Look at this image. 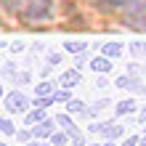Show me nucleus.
Listing matches in <instances>:
<instances>
[{"label": "nucleus", "instance_id": "1", "mask_svg": "<svg viewBox=\"0 0 146 146\" xmlns=\"http://www.w3.org/2000/svg\"><path fill=\"white\" fill-rule=\"evenodd\" d=\"M3 5L24 21H42L50 16V0H3Z\"/></svg>", "mask_w": 146, "mask_h": 146}, {"label": "nucleus", "instance_id": "2", "mask_svg": "<svg viewBox=\"0 0 146 146\" xmlns=\"http://www.w3.org/2000/svg\"><path fill=\"white\" fill-rule=\"evenodd\" d=\"M3 104H5V111L19 114V111H27L29 109V98L24 96L21 90H11L8 96H3Z\"/></svg>", "mask_w": 146, "mask_h": 146}, {"label": "nucleus", "instance_id": "3", "mask_svg": "<svg viewBox=\"0 0 146 146\" xmlns=\"http://www.w3.org/2000/svg\"><path fill=\"white\" fill-rule=\"evenodd\" d=\"M127 24L135 29H146V0H135L133 8H127Z\"/></svg>", "mask_w": 146, "mask_h": 146}, {"label": "nucleus", "instance_id": "4", "mask_svg": "<svg viewBox=\"0 0 146 146\" xmlns=\"http://www.w3.org/2000/svg\"><path fill=\"white\" fill-rule=\"evenodd\" d=\"M53 127H56L53 119H42V122H37V125H35L32 135H35V138H48V135H53Z\"/></svg>", "mask_w": 146, "mask_h": 146}, {"label": "nucleus", "instance_id": "5", "mask_svg": "<svg viewBox=\"0 0 146 146\" xmlns=\"http://www.w3.org/2000/svg\"><path fill=\"white\" fill-rule=\"evenodd\" d=\"M3 74L8 77V80L19 82V85H21V82H29V74H27V72H16L13 64H5V66H3Z\"/></svg>", "mask_w": 146, "mask_h": 146}, {"label": "nucleus", "instance_id": "6", "mask_svg": "<svg viewBox=\"0 0 146 146\" xmlns=\"http://www.w3.org/2000/svg\"><path fill=\"white\" fill-rule=\"evenodd\" d=\"M80 82V72H77V66L74 69H66L61 77H58V85H61V88H72V85H77Z\"/></svg>", "mask_w": 146, "mask_h": 146}, {"label": "nucleus", "instance_id": "7", "mask_svg": "<svg viewBox=\"0 0 146 146\" xmlns=\"http://www.w3.org/2000/svg\"><path fill=\"white\" fill-rule=\"evenodd\" d=\"M122 133H125V127H122V125L109 122V125L104 127V133H101V135H104L106 141H117V138H122Z\"/></svg>", "mask_w": 146, "mask_h": 146}, {"label": "nucleus", "instance_id": "8", "mask_svg": "<svg viewBox=\"0 0 146 146\" xmlns=\"http://www.w3.org/2000/svg\"><path fill=\"white\" fill-rule=\"evenodd\" d=\"M90 69L96 72V74H106V72L111 69V64H109V58H106V56H96V58L90 61Z\"/></svg>", "mask_w": 146, "mask_h": 146}, {"label": "nucleus", "instance_id": "9", "mask_svg": "<svg viewBox=\"0 0 146 146\" xmlns=\"http://www.w3.org/2000/svg\"><path fill=\"white\" fill-rule=\"evenodd\" d=\"M119 53H122V42H106L101 48V56H106V58H117Z\"/></svg>", "mask_w": 146, "mask_h": 146}, {"label": "nucleus", "instance_id": "10", "mask_svg": "<svg viewBox=\"0 0 146 146\" xmlns=\"http://www.w3.org/2000/svg\"><path fill=\"white\" fill-rule=\"evenodd\" d=\"M64 48H66V53L77 56V53H82L88 45H85V40H66V42H64Z\"/></svg>", "mask_w": 146, "mask_h": 146}, {"label": "nucleus", "instance_id": "11", "mask_svg": "<svg viewBox=\"0 0 146 146\" xmlns=\"http://www.w3.org/2000/svg\"><path fill=\"white\" fill-rule=\"evenodd\" d=\"M42 119H45V111H42L40 106H35V111H27L24 122H27V125H37V122H42Z\"/></svg>", "mask_w": 146, "mask_h": 146}, {"label": "nucleus", "instance_id": "12", "mask_svg": "<svg viewBox=\"0 0 146 146\" xmlns=\"http://www.w3.org/2000/svg\"><path fill=\"white\" fill-rule=\"evenodd\" d=\"M0 135H16V125H13V119L0 117Z\"/></svg>", "mask_w": 146, "mask_h": 146}, {"label": "nucleus", "instance_id": "13", "mask_svg": "<svg viewBox=\"0 0 146 146\" xmlns=\"http://www.w3.org/2000/svg\"><path fill=\"white\" fill-rule=\"evenodd\" d=\"M135 98H125V101H119L117 104V114H130V111H135Z\"/></svg>", "mask_w": 146, "mask_h": 146}, {"label": "nucleus", "instance_id": "14", "mask_svg": "<svg viewBox=\"0 0 146 146\" xmlns=\"http://www.w3.org/2000/svg\"><path fill=\"white\" fill-rule=\"evenodd\" d=\"M56 93V82H40L35 88V96H53Z\"/></svg>", "mask_w": 146, "mask_h": 146}, {"label": "nucleus", "instance_id": "15", "mask_svg": "<svg viewBox=\"0 0 146 146\" xmlns=\"http://www.w3.org/2000/svg\"><path fill=\"white\" fill-rule=\"evenodd\" d=\"M69 111H72V114H82V117H88V109H85L82 101H69Z\"/></svg>", "mask_w": 146, "mask_h": 146}, {"label": "nucleus", "instance_id": "16", "mask_svg": "<svg viewBox=\"0 0 146 146\" xmlns=\"http://www.w3.org/2000/svg\"><path fill=\"white\" fill-rule=\"evenodd\" d=\"M56 125L66 127V130H77V127L72 125V117H69V114H58V117H56Z\"/></svg>", "mask_w": 146, "mask_h": 146}, {"label": "nucleus", "instance_id": "17", "mask_svg": "<svg viewBox=\"0 0 146 146\" xmlns=\"http://www.w3.org/2000/svg\"><path fill=\"white\" fill-rule=\"evenodd\" d=\"M66 141H69V133H53L50 135V143L53 146H64Z\"/></svg>", "mask_w": 146, "mask_h": 146}, {"label": "nucleus", "instance_id": "18", "mask_svg": "<svg viewBox=\"0 0 146 146\" xmlns=\"http://www.w3.org/2000/svg\"><path fill=\"white\" fill-rule=\"evenodd\" d=\"M53 101H72V93H69V88L56 90V93H53Z\"/></svg>", "mask_w": 146, "mask_h": 146}, {"label": "nucleus", "instance_id": "19", "mask_svg": "<svg viewBox=\"0 0 146 146\" xmlns=\"http://www.w3.org/2000/svg\"><path fill=\"white\" fill-rule=\"evenodd\" d=\"M16 138H19L21 143H29L35 135H32V130H27V127H24V130H16Z\"/></svg>", "mask_w": 146, "mask_h": 146}, {"label": "nucleus", "instance_id": "20", "mask_svg": "<svg viewBox=\"0 0 146 146\" xmlns=\"http://www.w3.org/2000/svg\"><path fill=\"white\" fill-rule=\"evenodd\" d=\"M130 50H133V56H146V45H143V42H138V40L130 42Z\"/></svg>", "mask_w": 146, "mask_h": 146}, {"label": "nucleus", "instance_id": "21", "mask_svg": "<svg viewBox=\"0 0 146 146\" xmlns=\"http://www.w3.org/2000/svg\"><path fill=\"white\" fill-rule=\"evenodd\" d=\"M101 5H125V3H130V0H98Z\"/></svg>", "mask_w": 146, "mask_h": 146}, {"label": "nucleus", "instance_id": "22", "mask_svg": "<svg viewBox=\"0 0 146 146\" xmlns=\"http://www.w3.org/2000/svg\"><path fill=\"white\" fill-rule=\"evenodd\" d=\"M48 64H61V56H58V53H50L48 56Z\"/></svg>", "mask_w": 146, "mask_h": 146}, {"label": "nucleus", "instance_id": "23", "mask_svg": "<svg viewBox=\"0 0 146 146\" xmlns=\"http://www.w3.org/2000/svg\"><path fill=\"white\" fill-rule=\"evenodd\" d=\"M138 141H141V138H135V135H133V138H127L122 146H138Z\"/></svg>", "mask_w": 146, "mask_h": 146}, {"label": "nucleus", "instance_id": "24", "mask_svg": "<svg viewBox=\"0 0 146 146\" xmlns=\"http://www.w3.org/2000/svg\"><path fill=\"white\" fill-rule=\"evenodd\" d=\"M138 122H146V109H141V117H138Z\"/></svg>", "mask_w": 146, "mask_h": 146}, {"label": "nucleus", "instance_id": "25", "mask_svg": "<svg viewBox=\"0 0 146 146\" xmlns=\"http://www.w3.org/2000/svg\"><path fill=\"white\" fill-rule=\"evenodd\" d=\"M27 146H45V143H42V141H29Z\"/></svg>", "mask_w": 146, "mask_h": 146}, {"label": "nucleus", "instance_id": "26", "mask_svg": "<svg viewBox=\"0 0 146 146\" xmlns=\"http://www.w3.org/2000/svg\"><path fill=\"white\" fill-rule=\"evenodd\" d=\"M0 101H3V82H0Z\"/></svg>", "mask_w": 146, "mask_h": 146}, {"label": "nucleus", "instance_id": "27", "mask_svg": "<svg viewBox=\"0 0 146 146\" xmlns=\"http://www.w3.org/2000/svg\"><path fill=\"white\" fill-rule=\"evenodd\" d=\"M138 146H146V138H141V141H138Z\"/></svg>", "mask_w": 146, "mask_h": 146}, {"label": "nucleus", "instance_id": "28", "mask_svg": "<svg viewBox=\"0 0 146 146\" xmlns=\"http://www.w3.org/2000/svg\"><path fill=\"white\" fill-rule=\"evenodd\" d=\"M90 146H104V143H90Z\"/></svg>", "mask_w": 146, "mask_h": 146}, {"label": "nucleus", "instance_id": "29", "mask_svg": "<svg viewBox=\"0 0 146 146\" xmlns=\"http://www.w3.org/2000/svg\"><path fill=\"white\" fill-rule=\"evenodd\" d=\"M0 146H5V143H3V141H0Z\"/></svg>", "mask_w": 146, "mask_h": 146}]
</instances>
